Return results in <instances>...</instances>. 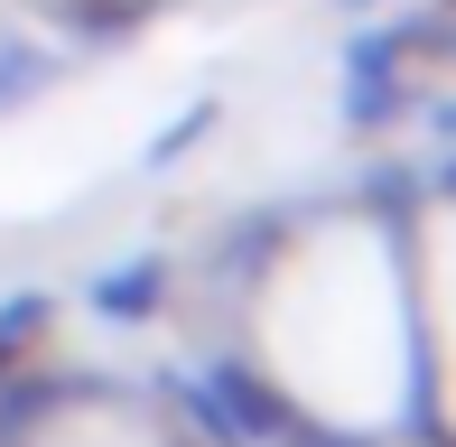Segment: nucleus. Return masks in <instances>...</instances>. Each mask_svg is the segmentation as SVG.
<instances>
[{
  "label": "nucleus",
  "instance_id": "obj_1",
  "mask_svg": "<svg viewBox=\"0 0 456 447\" xmlns=\"http://www.w3.org/2000/svg\"><path fill=\"white\" fill-rule=\"evenodd\" d=\"M56 75H66V47H56L47 28H28V19H0V121L47 103Z\"/></svg>",
  "mask_w": 456,
  "mask_h": 447
},
{
  "label": "nucleus",
  "instance_id": "obj_2",
  "mask_svg": "<svg viewBox=\"0 0 456 447\" xmlns=\"http://www.w3.org/2000/svg\"><path fill=\"white\" fill-rule=\"evenodd\" d=\"M150 28V0H56V47L66 56H102V47H131Z\"/></svg>",
  "mask_w": 456,
  "mask_h": 447
}]
</instances>
